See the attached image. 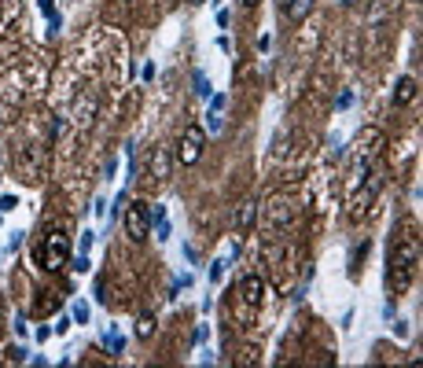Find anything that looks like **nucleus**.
Masks as SVG:
<instances>
[{
	"label": "nucleus",
	"instance_id": "5",
	"mask_svg": "<svg viewBox=\"0 0 423 368\" xmlns=\"http://www.w3.org/2000/svg\"><path fill=\"white\" fill-rule=\"evenodd\" d=\"M240 295H243V302H247L250 310H262V306H265V280H262L258 273L243 276V284H240Z\"/></svg>",
	"mask_w": 423,
	"mask_h": 368
},
{
	"label": "nucleus",
	"instance_id": "8",
	"mask_svg": "<svg viewBox=\"0 0 423 368\" xmlns=\"http://www.w3.org/2000/svg\"><path fill=\"white\" fill-rule=\"evenodd\" d=\"M254 214H258V203H254V199H247V203L240 206V232H247V228L254 225Z\"/></svg>",
	"mask_w": 423,
	"mask_h": 368
},
{
	"label": "nucleus",
	"instance_id": "2",
	"mask_svg": "<svg viewBox=\"0 0 423 368\" xmlns=\"http://www.w3.org/2000/svg\"><path fill=\"white\" fill-rule=\"evenodd\" d=\"M412 276H416V251L409 243H397L390 251V269H387V280H390V291L394 295H405L412 288Z\"/></svg>",
	"mask_w": 423,
	"mask_h": 368
},
{
	"label": "nucleus",
	"instance_id": "3",
	"mask_svg": "<svg viewBox=\"0 0 423 368\" xmlns=\"http://www.w3.org/2000/svg\"><path fill=\"white\" fill-rule=\"evenodd\" d=\"M203 147H206V129L203 125H188L181 144H177V162L181 166H196L203 159Z\"/></svg>",
	"mask_w": 423,
	"mask_h": 368
},
{
	"label": "nucleus",
	"instance_id": "13",
	"mask_svg": "<svg viewBox=\"0 0 423 368\" xmlns=\"http://www.w3.org/2000/svg\"><path fill=\"white\" fill-rule=\"evenodd\" d=\"M107 346H111V350H114V354H122V346H125V339H122L118 332H107Z\"/></svg>",
	"mask_w": 423,
	"mask_h": 368
},
{
	"label": "nucleus",
	"instance_id": "11",
	"mask_svg": "<svg viewBox=\"0 0 423 368\" xmlns=\"http://www.w3.org/2000/svg\"><path fill=\"white\" fill-rule=\"evenodd\" d=\"M136 335H140V339L155 335V317H140V320H136Z\"/></svg>",
	"mask_w": 423,
	"mask_h": 368
},
{
	"label": "nucleus",
	"instance_id": "6",
	"mask_svg": "<svg viewBox=\"0 0 423 368\" xmlns=\"http://www.w3.org/2000/svg\"><path fill=\"white\" fill-rule=\"evenodd\" d=\"M280 11L291 23H302V19L313 11V0H280Z\"/></svg>",
	"mask_w": 423,
	"mask_h": 368
},
{
	"label": "nucleus",
	"instance_id": "12",
	"mask_svg": "<svg viewBox=\"0 0 423 368\" xmlns=\"http://www.w3.org/2000/svg\"><path fill=\"white\" fill-rule=\"evenodd\" d=\"M196 93L199 96H210V81L203 78V70H196Z\"/></svg>",
	"mask_w": 423,
	"mask_h": 368
},
{
	"label": "nucleus",
	"instance_id": "4",
	"mask_svg": "<svg viewBox=\"0 0 423 368\" xmlns=\"http://www.w3.org/2000/svg\"><path fill=\"white\" fill-rule=\"evenodd\" d=\"M125 232H129L133 243H144L147 232H151V206L144 199H136L129 210H125Z\"/></svg>",
	"mask_w": 423,
	"mask_h": 368
},
{
	"label": "nucleus",
	"instance_id": "16",
	"mask_svg": "<svg viewBox=\"0 0 423 368\" xmlns=\"http://www.w3.org/2000/svg\"><path fill=\"white\" fill-rule=\"evenodd\" d=\"M225 266H228V262H218V266H214V273H210V276H214V280H221V276H225Z\"/></svg>",
	"mask_w": 423,
	"mask_h": 368
},
{
	"label": "nucleus",
	"instance_id": "14",
	"mask_svg": "<svg viewBox=\"0 0 423 368\" xmlns=\"http://www.w3.org/2000/svg\"><path fill=\"white\" fill-rule=\"evenodd\" d=\"M74 317L85 324V320H89V306H85V302H77V306H74Z\"/></svg>",
	"mask_w": 423,
	"mask_h": 368
},
{
	"label": "nucleus",
	"instance_id": "1",
	"mask_svg": "<svg viewBox=\"0 0 423 368\" xmlns=\"http://www.w3.org/2000/svg\"><path fill=\"white\" fill-rule=\"evenodd\" d=\"M33 258H37V266L45 273H59L63 266H67V258H70V236L63 228H48L45 236H41Z\"/></svg>",
	"mask_w": 423,
	"mask_h": 368
},
{
	"label": "nucleus",
	"instance_id": "9",
	"mask_svg": "<svg viewBox=\"0 0 423 368\" xmlns=\"http://www.w3.org/2000/svg\"><path fill=\"white\" fill-rule=\"evenodd\" d=\"M166 173H169V155L155 151V181H166Z\"/></svg>",
	"mask_w": 423,
	"mask_h": 368
},
{
	"label": "nucleus",
	"instance_id": "7",
	"mask_svg": "<svg viewBox=\"0 0 423 368\" xmlns=\"http://www.w3.org/2000/svg\"><path fill=\"white\" fill-rule=\"evenodd\" d=\"M416 89H419L416 78H401V81H397V93H394V103H397V107H409V103L416 100Z\"/></svg>",
	"mask_w": 423,
	"mask_h": 368
},
{
	"label": "nucleus",
	"instance_id": "15",
	"mask_svg": "<svg viewBox=\"0 0 423 368\" xmlns=\"http://www.w3.org/2000/svg\"><path fill=\"white\" fill-rule=\"evenodd\" d=\"M74 269H77V273H85V269H89V254H81L77 262H74Z\"/></svg>",
	"mask_w": 423,
	"mask_h": 368
},
{
	"label": "nucleus",
	"instance_id": "10",
	"mask_svg": "<svg viewBox=\"0 0 423 368\" xmlns=\"http://www.w3.org/2000/svg\"><path fill=\"white\" fill-rule=\"evenodd\" d=\"M52 306H55V291H41V298H37L33 310H37V313H48Z\"/></svg>",
	"mask_w": 423,
	"mask_h": 368
},
{
	"label": "nucleus",
	"instance_id": "17",
	"mask_svg": "<svg viewBox=\"0 0 423 368\" xmlns=\"http://www.w3.org/2000/svg\"><path fill=\"white\" fill-rule=\"evenodd\" d=\"M240 4H243V8H258V4H262V0H240Z\"/></svg>",
	"mask_w": 423,
	"mask_h": 368
}]
</instances>
